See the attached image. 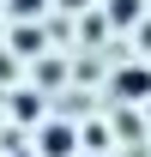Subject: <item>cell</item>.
<instances>
[{
  "mask_svg": "<svg viewBox=\"0 0 151 157\" xmlns=\"http://www.w3.org/2000/svg\"><path fill=\"white\" fill-rule=\"evenodd\" d=\"M145 42H151V24H145Z\"/></svg>",
  "mask_w": 151,
  "mask_h": 157,
  "instance_id": "obj_5",
  "label": "cell"
},
{
  "mask_svg": "<svg viewBox=\"0 0 151 157\" xmlns=\"http://www.w3.org/2000/svg\"><path fill=\"white\" fill-rule=\"evenodd\" d=\"M115 18H139V0H115Z\"/></svg>",
  "mask_w": 151,
  "mask_h": 157,
  "instance_id": "obj_3",
  "label": "cell"
},
{
  "mask_svg": "<svg viewBox=\"0 0 151 157\" xmlns=\"http://www.w3.org/2000/svg\"><path fill=\"white\" fill-rule=\"evenodd\" d=\"M115 91H121L127 103H145L151 97V73H145V67H127V73L115 78Z\"/></svg>",
  "mask_w": 151,
  "mask_h": 157,
  "instance_id": "obj_2",
  "label": "cell"
},
{
  "mask_svg": "<svg viewBox=\"0 0 151 157\" xmlns=\"http://www.w3.org/2000/svg\"><path fill=\"white\" fill-rule=\"evenodd\" d=\"M12 12H18V18L24 12H42V0H12Z\"/></svg>",
  "mask_w": 151,
  "mask_h": 157,
  "instance_id": "obj_4",
  "label": "cell"
},
{
  "mask_svg": "<svg viewBox=\"0 0 151 157\" xmlns=\"http://www.w3.org/2000/svg\"><path fill=\"white\" fill-rule=\"evenodd\" d=\"M73 145H79V133L67 127V121H55V127L37 133V151H42V157H73Z\"/></svg>",
  "mask_w": 151,
  "mask_h": 157,
  "instance_id": "obj_1",
  "label": "cell"
}]
</instances>
